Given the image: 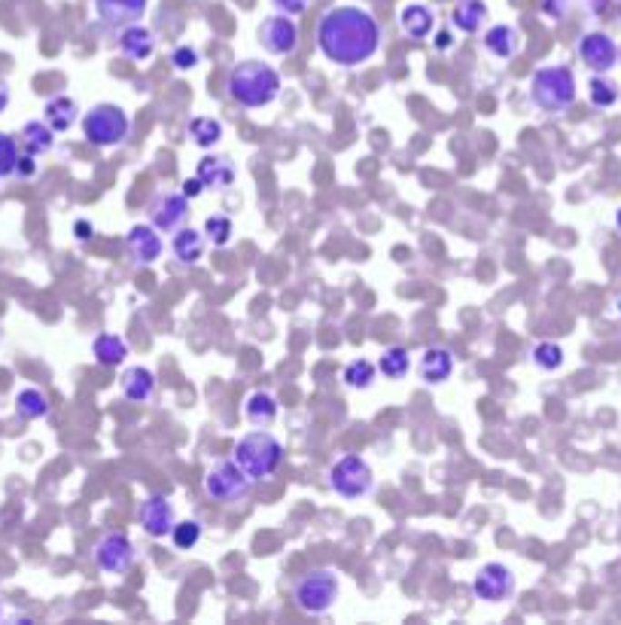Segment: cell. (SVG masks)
<instances>
[{
	"label": "cell",
	"instance_id": "cell-1",
	"mask_svg": "<svg viewBox=\"0 0 621 625\" xmlns=\"http://www.w3.org/2000/svg\"><path fill=\"white\" fill-rule=\"evenodd\" d=\"M317 49L338 67H360L381 49V25L360 6H332L317 22Z\"/></svg>",
	"mask_w": 621,
	"mask_h": 625
},
{
	"label": "cell",
	"instance_id": "cell-2",
	"mask_svg": "<svg viewBox=\"0 0 621 625\" xmlns=\"http://www.w3.org/2000/svg\"><path fill=\"white\" fill-rule=\"evenodd\" d=\"M225 89H229V98L235 104H241L247 110H259V107H268L281 95V74L271 65L247 58V62H238L229 71Z\"/></svg>",
	"mask_w": 621,
	"mask_h": 625
},
{
	"label": "cell",
	"instance_id": "cell-3",
	"mask_svg": "<svg viewBox=\"0 0 621 625\" xmlns=\"http://www.w3.org/2000/svg\"><path fill=\"white\" fill-rule=\"evenodd\" d=\"M232 461L238 464L253 482L268 479L271 473H277V467L284 461V442L268 430H250L238 439V446L232 451Z\"/></svg>",
	"mask_w": 621,
	"mask_h": 625
},
{
	"label": "cell",
	"instance_id": "cell-4",
	"mask_svg": "<svg viewBox=\"0 0 621 625\" xmlns=\"http://www.w3.org/2000/svg\"><path fill=\"white\" fill-rule=\"evenodd\" d=\"M530 98L546 113L570 110L576 101V74L566 65L536 67L530 80Z\"/></svg>",
	"mask_w": 621,
	"mask_h": 625
},
{
	"label": "cell",
	"instance_id": "cell-5",
	"mask_svg": "<svg viewBox=\"0 0 621 625\" xmlns=\"http://www.w3.org/2000/svg\"><path fill=\"white\" fill-rule=\"evenodd\" d=\"M341 583L338 574L329 568H314L305 577H299V583L293 586V601L302 613L308 616H323L332 610V604L338 601Z\"/></svg>",
	"mask_w": 621,
	"mask_h": 625
},
{
	"label": "cell",
	"instance_id": "cell-6",
	"mask_svg": "<svg viewBox=\"0 0 621 625\" xmlns=\"http://www.w3.org/2000/svg\"><path fill=\"white\" fill-rule=\"evenodd\" d=\"M128 132H131V119L119 104L101 101L89 113H83V137L92 146L107 150V146H116L125 141Z\"/></svg>",
	"mask_w": 621,
	"mask_h": 625
},
{
	"label": "cell",
	"instance_id": "cell-7",
	"mask_svg": "<svg viewBox=\"0 0 621 625\" xmlns=\"http://www.w3.org/2000/svg\"><path fill=\"white\" fill-rule=\"evenodd\" d=\"M329 485H332V491L345 500L366 498L375 485L372 467L366 464V458L360 455H341L329 470Z\"/></svg>",
	"mask_w": 621,
	"mask_h": 625
},
{
	"label": "cell",
	"instance_id": "cell-8",
	"mask_svg": "<svg viewBox=\"0 0 621 625\" xmlns=\"http://www.w3.org/2000/svg\"><path fill=\"white\" fill-rule=\"evenodd\" d=\"M250 489L253 479L235 461H220L205 476V494L216 503H241Z\"/></svg>",
	"mask_w": 621,
	"mask_h": 625
},
{
	"label": "cell",
	"instance_id": "cell-9",
	"mask_svg": "<svg viewBox=\"0 0 621 625\" xmlns=\"http://www.w3.org/2000/svg\"><path fill=\"white\" fill-rule=\"evenodd\" d=\"M472 595L485 604H500L506 598L515 595V574L500 561L485 564V568H478L476 577H472Z\"/></svg>",
	"mask_w": 621,
	"mask_h": 625
},
{
	"label": "cell",
	"instance_id": "cell-10",
	"mask_svg": "<svg viewBox=\"0 0 621 625\" xmlns=\"http://www.w3.org/2000/svg\"><path fill=\"white\" fill-rule=\"evenodd\" d=\"M259 43L268 55H293L295 46H299V25H295L293 15H268L259 28Z\"/></svg>",
	"mask_w": 621,
	"mask_h": 625
},
{
	"label": "cell",
	"instance_id": "cell-11",
	"mask_svg": "<svg viewBox=\"0 0 621 625\" xmlns=\"http://www.w3.org/2000/svg\"><path fill=\"white\" fill-rule=\"evenodd\" d=\"M95 561L107 574H125L135 564V543L125 531H110L95 543Z\"/></svg>",
	"mask_w": 621,
	"mask_h": 625
},
{
	"label": "cell",
	"instance_id": "cell-12",
	"mask_svg": "<svg viewBox=\"0 0 621 625\" xmlns=\"http://www.w3.org/2000/svg\"><path fill=\"white\" fill-rule=\"evenodd\" d=\"M579 58L594 74H609L618 62V46L609 34L588 31V34H582V40H579Z\"/></svg>",
	"mask_w": 621,
	"mask_h": 625
},
{
	"label": "cell",
	"instance_id": "cell-13",
	"mask_svg": "<svg viewBox=\"0 0 621 625\" xmlns=\"http://www.w3.org/2000/svg\"><path fill=\"white\" fill-rule=\"evenodd\" d=\"M189 217V198L183 193H159L150 202V220L159 232H177Z\"/></svg>",
	"mask_w": 621,
	"mask_h": 625
},
{
	"label": "cell",
	"instance_id": "cell-14",
	"mask_svg": "<svg viewBox=\"0 0 621 625\" xmlns=\"http://www.w3.org/2000/svg\"><path fill=\"white\" fill-rule=\"evenodd\" d=\"M125 247H128V254H131V259H135L137 266H153L155 259L162 257V250H165L159 229H155L153 223L131 226L128 236H125Z\"/></svg>",
	"mask_w": 621,
	"mask_h": 625
},
{
	"label": "cell",
	"instance_id": "cell-15",
	"mask_svg": "<svg viewBox=\"0 0 621 625\" xmlns=\"http://www.w3.org/2000/svg\"><path fill=\"white\" fill-rule=\"evenodd\" d=\"M150 0H95V13L107 28H128V25L141 22Z\"/></svg>",
	"mask_w": 621,
	"mask_h": 625
},
{
	"label": "cell",
	"instance_id": "cell-16",
	"mask_svg": "<svg viewBox=\"0 0 621 625\" xmlns=\"http://www.w3.org/2000/svg\"><path fill=\"white\" fill-rule=\"evenodd\" d=\"M137 519H141V528H144V531L150 534V537H165V534H171L174 522H177V519H174L171 500L162 498V494H155V498L144 500Z\"/></svg>",
	"mask_w": 621,
	"mask_h": 625
},
{
	"label": "cell",
	"instance_id": "cell-17",
	"mask_svg": "<svg viewBox=\"0 0 621 625\" xmlns=\"http://www.w3.org/2000/svg\"><path fill=\"white\" fill-rule=\"evenodd\" d=\"M43 119H46L55 135L71 132L76 126V119H80V104H76L71 95H52V98L43 104Z\"/></svg>",
	"mask_w": 621,
	"mask_h": 625
},
{
	"label": "cell",
	"instance_id": "cell-18",
	"mask_svg": "<svg viewBox=\"0 0 621 625\" xmlns=\"http://www.w3.org/2000/svg\"><path fill=\"white\" fill-rule=\"evenodd\" d=\"M119 52L131 62H146V58L155 52V37L150 28H144L141 22L128 25V28L119 31Z\"/></svg>",
	"mask_w": 621,
	"mask_h": 625
},
{
	"label": "cell",
	"instance_id": "cell-19",
	"mask_svg": "<svg viewBox=\"0 0 621 625\" xmlns=\"http://www.w3.org/2000/svg\"><path fill=\"white\" fill-rule=\"evenodd\" d=\"M198 180L205 184V189H216V193H225L235 184V168L225 156H205L198 162Z\"/></svg>",
	"mask_w": 621,
	"mask_h": 625
},
{
	"label": "cell",
	"instance_id": "cell-20",
	"mask_svg": "<svg viewBox=\"0 0 621 625\" xmlns=\"http://www.w3.org/2000/svg\"><path fill=\"white\" fill-rule=\"evenodd\" d=\"M119 388L125 400L146 403V400H153V394H155V376H153V369H146V367H131L122 372Z\"/></svg>",
	"mask_w": 621,
	"mask_h": 625
},
{
	"label": "cell",
	"instance_id": "cell-21",
	"mask_svg": "<svg viewBox=\"0 0 621 625\" xmlns=\"http://www.w3.org/2000/svg\"><path fill=\"white\" fill-rule=\"evenodd\" d=\"M417 372L426 385H445L454 372V354L448 348H426L417 363Z\"/></svg>",
	"mask_w": 621,
	"mask_h": 625
},
{
	"label": "cell",
	"instance_id": "cell-22",
	"mask_svg": "<svg viewBox=\"0 0 621 625\" xmlns=\"http://www.w3.org/2000/svg\"><path fill=\"white\" fill-rule=\"evenodd\" d=\"M433 10L426 4H408L399 10V28L408 40H426L433 34Z\"/></svg>",
	"mask_w": 621,
	"mask_h": 625
},
{
	"label": "cell",
	"instance_id": "cell-23",
	"mask_svg": "<svg viewBox=\"0 0 621 625\" xmlns=\"http://www.w3.org/2000/svg\"><path fill=\"white\" fill-rule=\"evenodd\" d=\"M205 245H207V238H205V232H198V229H180L174 232V238H171V250H174V257H177V263L183 266H195L201 257H205Z\"/></svg>",
	"mask_w": 621,
	"mask_h": 625
},
{
	"label": "cell",
	"instance_id": "cell-24",
	"mask_svg": "<svg viewBox=\"0 0 621 625\" xmlns=\"http://www.w3.org/2000/svg\"><path fill=\"white\" fill-rule=\"evenodd\" d=\"M481 43H485V49L491 52L494 58H503V62L518 55V31H515L512 25H494V28H487Z\"/></svg>",
	"mask_w": 621,
	"mask_h": 625
},
{
	"label": "cell",
	"instance_id": "cell-25",
	"mask_svg": "<svg viewBox=\"0 0 621 625\" xmlns=\"http://www.w3.org/2000/svg\"><path fill=\"white\" fill-rule=\"evenodd\" d=\"M92 354L101 367H122L128 358V342L119 333H98L92 342Z\"/></svg>",
	"mask_w": 621,
	"mask_h": 625
},
{
	"label": "cell",
	"instance_id": "cell-26",
	"mask_svg": "<svg viewBox=\"0 0 621 625\" xmlns=\"http://www.w3.org/2000/svg\"><path fill=\"white\" fill-rule=\"evenodd\" d=\"M244 415H247V421L253 428H268V424H275L277 418L275 394H268V390H253L247 397V403H244Z\"/></svg>",
	"mask_w": 621,
	"mask_h": 625
},
{
	"label": "cell",
	"instance_id": "cell-27",
	"mask_svg": "<svg viewBox=\"0 0 621 625\" xmlns=\"http://www.w3.org/2000/svg\"><path fill=\"white\" fill-rule=\"evenodd\" d=\"M485 19H487L485 0H457V6L451 10V25L460 34H476Z\"/></svg>",
	"mask_w": 621,
	"mask_h": 625
},
{
	"label": "cell",
	"instance_id": "cell-28",
	"mask_svg": "<svg viewBox=\"0 0 621 625\" xmlns=\"http://www.w3.org/2000/svg\"><path fill=\"white\" fill-rule=\"evenodd\" d=\"M19 137H22L25 153H31V156H43L55 146V132L49 128L46 119H31V123H25Z\"/></svg>",
	"mask_w": 621,
	"mask_h": 625
},
{
	"label": "cell",
	"instance_id": "cell-29",
	"mask_svg": "<svg viewBox=\"0 0 621 625\" xmlns=\"http://www.w3.org/2000/svg\"><path fill=\"white\" fill-rule=\"evenodd\" d=\"M49 397L43 394L40 388H22L19 394H15V412H19V418L25 421H40L49 415Z\"/></svg>",
	"mask_w": 621,
	"mask_h": 625
},
{
	"label": "cell",
	"instance_id": "cell-30",
	"mask_svg": "<svg viewBox=\"0 0 621 625\" xmlns=\"http://www.w3.org/2000/svg\"><path fill=\"white\" fill-rule=\"evenodd\" d=\"M189 137L201 150H211L223 141V123L214 116H192L189 119Z\"/></svg>",
	"mask_w": 621,
	"mask_h": 625
},
{
	"label": "cell",
	"instance_id": "cell-31",
	"mask_svg": "<svg viewBox=\"0 0 621 625\" xmlns=\"http://www.w3.org/2000/svg\"><path fill=\"white\" fill-rule=\"evenodd\" d=\"M408 369H411V358H408V351L402 348V345H390V348L381 351V358H378V372H381L384 378L399 381V378L408 376Z\"/></svg>",
	"mask_w": 621,
	"mask_h": 625
},
{
	"label": "cell",
	"instance_id": "cell-32",
	"mask_svg": "<svg viewBox=\"0 0 621 625\" xmlns=\"http://www.w3.org/2000/svg\"><path fill=\"white\" fill-rule=\"evenodd\" d=\"M375 372H378V367H375L372 360H351L345 367V372H341V381H345L347 388L354 390H369L375 385Z\"/></svg>",
	"mask_w": 621,
	"mask_h": 625
},
{
	"label": "cell",
	"instance_id": "cell-33",
	"mask_svg": "<svg viewBox=\"0 0 621 625\" xmlns=\"http://www.w3.org/2000/svg\"><path fill=\"white\" fill-rule=\"evenodd\" d=\"M618 86L609 80L606 74H594L591 76V83H588V101L594 104L597 110H606L612 107V104L618 101Z\"/></svg>",
	"mask_w": 621,
	"mask_h": 625
},
{
	"label": "cell",
	"instance_id": "cell-34",
	"mask_svg": "<svg viewBox=\"0 0 621 625\" xmlns=\"http://www.w3.org/2000/svg\"><path fill=\"white\" fill-rule=\"evenodd\" d=\"M205 238L211 241L214 247H229L232 245V236H235V223H232V217H225V214H211L205 220Z\"/></svg>",
	"mask_w": 621,
	"mask_h": 625
},
{
	"label": "cell",
	"instance_id": "cell-35",
	"mask_svg": "<svg viewBox=\"0 0 621 625\" xmlns=\"http://www.w3.org/2000/svg\"><path fill=\"white\" fill-rule=\"evenodd\" d=\"M530 358L539 369H546V372H555V369L564 367V348L557 342H536L530 351Z\"/></svg>",
	"mask_w": 621,
	"mask_h": 625
},
{
	"label": "cell",
	"instance_id": "cell-36",
	"mask_svg": "<svg viewBox=\"0 0 621 625\" xmlns=\"http://www.w3.org/2000/svg\"><path fill=\"white\" fill-rule=\"evenodd\" d=\"M201 540V525L195 522V519H186V522H174L171 528V543L177 546V549L189 552L195 549Z\"/></svg>",
	"mask_w": 621,
	"mask_h": 625
},
{
	"label": "cell",
	"instance_id": "cell-37",
	"mask_svg": "<svg viewBox=\"0 0 621 625\" xmlns=\"http://www.w3.org/2000/svg\"><path fill=\"white\" fill-rule=\"evenodd\" d=\"M19 141L13 135L0 132V180L15 175V165H19Z\"/></svg>",
	"mask_w": 621,
	"mask_h": 625
},
{
	"label": "cell",
	"instance_id": "cell-38",
	"mask_svg": "<svg viewBox=\"0 0 621 625\" xmlns=\"http://www.w3.org/2000/svg\"><path fill=\"white\" fill-rule=\"evenodd\" d=\"M198 62H201L198 49L189 46V43H180V46H174V52H171V65H174V71H180V74L198 67Z\"/></svg>",
	"mask_w": 621,
	"mask_h": 625
},
{
	"label": "cell",
	"instance_id": "cell-39",
	"mask_svg": "<svg viewBox=\"0 0 621 625\" xmlns=\"http://www.w3.org/2000/svg\"><path fill=\"white\" fill-rule=\"evenodd\" d=\"M271 4H275V10L284 15H302L308 10V0H271Z\"/></svg>",
	"mask_w": 621,
	"mask_h": 625
},
{
	"label": "cell",
	"instance_id": "cell-40",
	"mask_svg": "<svg viewBox=\"0 0 621 625\" xmlns=\"http://www.w3.org/2000/svg\"><path fill=\"white\" fill-rule=\"evenodd\" d=\"M34 175H37V156H31V153L19 156V165H15V177L28 180Z\"/></svg>",
	"mask_w": 621,
	"mask_h": 625
},
{
	"label": "cell",
	"instance_id": "cell-41",
	"mask_svg": "<svg viewBox=\"0 0 621 625\" xmlns=\"http://www.w3.org/2000/svg\"><path fill=\"white\" fill-rule=\"evenodd\" d=\"M542 13H546L548 19H564L566 0H542Z\"/></svg>",
	"mask_w": 621,
	"mask_h": 625
},
{
	"label": "cell",
	"instance_id": "cell-42",
	"mask_svg": "<svg viewBox=\"0 0 621 625\" xmlns=\"http://www.w3.org/2000/svg\"><path fill=\"white\" fill-rule=\"evenodd\" d=\"M180 193L192 202V198H198L201 193H205V184L198 180V175H195V177H186V180H183V189H180Z\"/></svg>",
	"mask_w": 621,
	"mask_h": 625
},
{
	"label": "cell",
	"instance_id": "cell-43",
	"mask_svg": "<svg viewBox=\"0 0 621 625\" xmlns=\"http://www.w3.org/2000/svg\"><path fill=\"white\" fill-rule=\"evenodd\" d=\"M74 236L80 238V241H89V238L95 236V226H92L89 220H76V223H74Z\"/></svg>",
	"mask_w": 621,
	"mask_h": 625
},
{
	"label": "cell",
	"instance_id": "cell-44",
	"mask_svg": "<svg viewBox=\"0 0 621 625\" xmlns=\"http://www.w3.org/2000/svg\"><path fill=\"white\" fill-rule=\"evenodd\" d=\"M451 43H454L451 31H439V34H436V49H439V52L451 49Z\"/></svg>",
	"mask_w": 621,
	"mask_h": 625
},
{
	"label": "cell",
	"instance_id": "cell-45",
	"mask_svg": "<svg viewBox=\"0 0 621 625\" xmlns=\"http://www.w3.org/2000/svg\"><path fill=\"white\" fill-rule=\"evenodd\" d=\"M6 107H10V83L0 80V113H4Z\"/></svg>",
	"mask_w": 621,
	"mask_h": 625
},
{
	"label": "cell",
	"instance_id": "cell-46",
	"mask_svg": "<svg viewBox=\"0 0 621 625\" xmlns=\"http://www.w3.org/2000/svg\"><path fill=\"white\" fill-rule=\"evenodd\" d=\"M616 226H618V232H621V207H618V214H616Z\"/></svg>",
	"mask_w": 621,
	"mask_h": 625
},
{
	"label": "cell",
	"instance_id": "cell-47",
	"mask_svg": "<svg viewBox=\"0 0 621 625\" xmlns=\"http://www.w3.org/2000/svg\"><path fill=\"white\" fill-rule=\"evenodd\" d=\"M0 616H4V607H0Z\"/></svg>",
	"mask_w": 621,
	"mask_h": 625
},
{
	"label": "cell",
	"instance_id": "cell-48",
	"mask_svg": "<svg viewBox=\"0 0 621 625\" xmlns=\"http://www.w3.org/2000/svg\"><path fill=\"white\" fill-rule=\"evenodd\" d=\"M618 58H621V49H618Z\"/></svg>",
	"mask_w": 621,
	"mask_h": 625
},
{
	"label": "cell",
	"instance_id": "cell-49",
	"mask_svg": "<svg viewBox=\"0 0 621 625\" xmlns=\"http://www.w3.org/2000/svg\"><path fill=\"white\" fill-rule=\"evenodd\" d=\"M618 13H621V10H618Z\"/></svg>",
	"mask_w": 621,
	"mask_h": 625
}]
</instances>
